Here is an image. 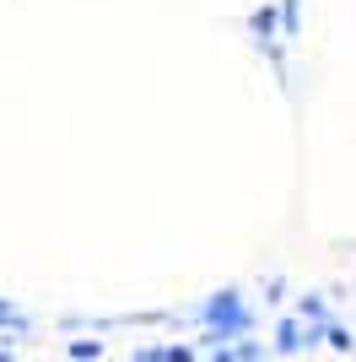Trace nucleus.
I'll use <instances>...</instances> for the list:
<instances>
[{"label":"nucleus","instance_id":"f257e3e1","mask_svg":"<svg viewBox=\"0 0 356 362\" xmlns=\"http://www.w3.org/2000/svg\"><path fill=\"white\" fill-rule=\"evenodd\" d=\"M200 314H206V325H210V335H216V341H227V335H243V330L254 325L249 308L237 303V292H222V298H210Z\"/></svg>","mask_w":356,"mask_h":362},{"label":"nucleus","instance_id":"f03ea898","mask_svg":"<svg viewBox=\"0 0 356 362\" xmlns=\"http://www.w3.org/2000/svg\"><path fill=\"white\" fill-rule=\"evenodd\" d=\"M141 362H194V351L189 346H162V351H146Z\"/></svg>","mask_w":356,"mask_h":362},{"label":"nucleus","instance_id":"7ed1b4c3","mask_svg":"<svg viewBox=\"0 0 356 362\" xmlns=\"http://www.w3.org/2000/svg\"><path fill=\"white\" fill-rule=\"evenodd\" d=\"M324 335H329V341H335V346H340V351H351V330H340V325H329Z\"/></svg>","mask_w":356,"mask_h":362},{"label":"nucleus","instance_id":"20e7f679","mask_svg":"<svg viewBox=\"0 0 356 362\" xmlns=\"http://www.w3.org/2000/svg\"><path fill=\"white\" fill-rule=\"evenodd\" d=\"M97 357V341H76V362H92Z\"/></svg>","mask_w":356,"mask_h":362}]
</instances>
